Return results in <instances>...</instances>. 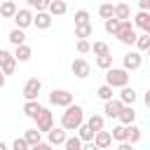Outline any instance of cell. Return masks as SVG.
<instances>
[{
    "instance_id": "obj_17",
    "label": "cell",
    "mask_w": 150,
    "mask_h": 150,
    "mask_svg": "<svg viewBox=\"0 0 150 150\" xmlns=\"http://www.w3.org/2000/svg\"><path fill=\"white\" fill-rule=\"evenodd\" d=\"M131 26L141 28L143 33H150V14H148V12H138V14L134 16V23H131Z\"/></svg>"
},
{
    "instance_id": "obj_18",
    "label": "cell",
    "mask_w": 150,
    "mask_h": 150,
    "mask_svg": "<svg viewBox=\"0 0 150 150\" xmlns=\"http://www.w3.org/2000/svg\"><path fill=\"white\" fill-rule=\"evenodd\" d=\"M120 124L122 127H129V124H134V120H136V110L131 108V105H124L122 110H120Z\"/></svg>"
},
{
    "instance_id": "obj_40",
    "label": "cell",
    "mask_w": 150,
    "mask_h": 150,
    "mask_svg": "<svg viewBox=\"0 0 150 150\" xmlns=\"http://www.w3.org/2000/svg\"><path fill=\"white\" fill-rule=\"evenodd\" d=\"M12 150H28V145H26V141H23V138H14Z\"/></svg>"
},
{
    "instance_id": "obj_1",
    "label": "cell",
    "mask_w": 150,
    "mask_h": 150,
    "mask_svg": "<svg viewBox=\"0 0 150 150\" xmlns=\"http://www.w3.org/2000/svg\"><path fill=\"white\" fill-rule=\"evenodd\" d=\"M80 124H84V110H82V105L73 103V105H68L66 112L61 115V129H63V131H77Z\"/></svg>"
},
{
    "instance_id": "obj_27",
    "label": "cell",
    "mask_w": 150,
    "mask_h": 150,
    "mask_svg": "<svg viewBox=\"0 0 150 150\" xmlns=\"http://www.w3.org/2000/svg\"><path fill=\"white\" fill-rule=\"evenodd\" d=\"M91 33H94V26H91V23L75 26V38H77V40H87V38H91Z\"/></svg>"
},
{
    "instance_id": "obj_15",
    "label": "cell",
    "mask_w": 150,
    "mask_h": 150,
    "mask_svg": "<svg viewBox=\"0 0 150 150\" xmlns=\"http://www.w3.org/2000/svg\"><path fill=\"white\" fill-rule=\"evenodd\" d=\"M47 14L49 16H61V14H66L68 12V5L63 2V0H52V2H47Z\"/></svg>"
},
{
    "instance_id": "obj_13",
    "label": "cell",
    "mask_w": 150,
    "mask_h": 150,
    "mask_svg": "<svg viewBox=\"0 0 150 150\" xmlns=\"http://www.w3.org/2000/svg\"><path fill=\"white\" fill-rule=\"evenodd\" d=\"M66 138H68V136H66V131H63L61 127H59V129H52V131L47 134V143H49L52 148H54V145H63Z\"/></svg>"
},
{
    "instance_id": "obj_4",
    "label": "cell",
    "mask_w": 150,
    "mask_h": 150,
    "mask_svg": "<svg viewBox=\"0 0 150 150\" xmlns=\"http://www.w3.org/2000/svg\"><path fill=\"white\" fill-rule=\"evenodd\" d=\"M49 103L56 108H68V105H73V94L68 89H54L49 94Z\"/></svg>"
},
{
    "instance_id": "obj_43",
    "label": "cell",
    "mask_w": 150,
    "mask_h": 150,
    "mask_svg": "<svg viewBox=\"0 0 150 150\" xmlns=\"http://www.w3.org/2000/svg\"><path fill=\"white\" fill-rule=\"evenodd\" d=\"M82 150H98L94 143H82Z\"/></svg>"
},
{
    "instance_id": "obj_34",
    "label": "cell",
    "mask_w": 150,
    "mask_h": 150,
    "mask_svg": "<svg viewBox=\"0 0 150 150\" xmlns=\"http://www.w3.org/2000/svg\"><path fill=\"white\" fill-rule=\"evenodd\" d=\"M96 96H98L101 101H110V98H112V89L105 87V84H101V87L96 89Z\"/></svg>"
},
{
    "instance_id": "obj_32",
    "label": "cell",
    "mask_w": 150,
    "mask_h": 150,
    "mask_svg": "<svg viewBox=\"0 0 150 150\" xmlns=\"http://www.w3.org/2000/svg\"><path fill=\"white\" fill-rule=\"evenodd\" d=\"M96 66L101 70H110L112 68V54H105V56H96Z\"/></svg>"
},
{
    "instance_id": "obj_33",
    "label": "cell",
    "mask_w": 150,
    "mask_h": 150,
    "mask_svg": "<svg viewBox=\"0 0 150 150\" xmlns=\"http://www.w3.org/2000/svg\"><path fill=\"white\" fill-rule=\"evenodd\" d=\"M82 23H91L87 9H77V12H75V26H82Z\"/></svg>"
},
{
    "instance_id": "obj_30",
    "label": "cell",
    "mask_w": 150,
    "mask_h": 150,
    "mask_svg": "<svg viewBox=\"0 0 150 150\" xmlns=\"http://www.w3.org/2000/svg\"><path fill=\"white\" fill-rule=\"evenodd\" d=\"M110 138H112V141H120V143H127V127H122V124L112 127V131H110Z\"/></svg>"
},
{
    "instance_id": "obj_29",
    "label": "cell",
    "mask_w": 150,
    "mask_h": 150,
    "mask_svg": "<svg viewBox=\"0 0 150 150\" xmlns=\"http://www.w3.org/2000/svg\"><path fill=\"white\" fill-rule=\"evenodd\" d=\"M77 138H80L82 143H91V141H94V131H89L87 124H80V127H77Z\"/></svg>"
},
{
    "instance_id": "obj_11",
    "label": "cell",
    "mask_w": 150,
    "mask_h": 150,
    "mask_svg": "<svg viewBox=\"0 0 150 150\" xmlns=\"http://www.w3.org/2000/svg\"><path fill=\"white\" fill-rule=\"evenodd\" d=\"M112 19H117V21H129V19H131V7H129L127 2L112 5Z\"/></svg>"
},
{
    "instance_id": "obj_42",
    "label": "cell",
    "mask_w": 150,
    "mask_h": 150,
    "mask_svg": "<svg viewBox=\"0 0 150 150\" xmlns=\"http://www.w3.org/2000/svg\"><path fill=\"white\" fill-rule=\"evenodd\" d=\"M138 7H141V12H148V9H150V0H141Z\"/></svg>"
},
{
    "instance_id": "obj_39",
    "label": "cell",
    "mask_w": 150,
    "mask_h": 150,
    "mask_svg": "<svg viewBox=\"0 0 150 150\" xmlns=\"http://www.w3.org/2000/svg\"><path fill=\"white\" fill-rule=\"evenodd\" d=\"M75 47H77V52H80V54H87V52L91 49L89 40H77V45H75Z\"/></svg>"
},
{
    "instance_id": "obj_45",
    "label": "cell",
    "mask_w": 150,
    "mask_h": 150,
    "mask_svg": "<svg viewBox=\"0 0 150 150\" xmlns=\"http://www.w3.org/2000/svg\"><path fill=\"white\" fill-rule=\"evenodd\" d=\"M2 87H5V75L0 73V89H2Z\"/></svg>"
},
{
    "instance_id": "obj_44",
    "label": "cell",
    "mask_w": 150,
    "mask_h": 150,
    "mask_svg": "<svg viewBox=\"0 0 150 150\" xmlns=\"http://www.w3.org/2000/svg\"><path fill=\"white\" fill-rule=\"evenodd\" d=\"M117 150H134V148H131L129 143H120V145H117Z\"/></svg>"
},
{
    "instance_id": "obj_24",
    "label": "cell",
    "mask_w": 150,
    "mask_h": 150,
    "mask_svg": "<svg viewBox=\"0 0 150 150\" xmlns=\"http://www.w3.org/2000/svg\"><path fill=\"white\" fill-rule=\"evenodd\" d=\"M84 124L89 127V131L98 134V131H103V115H89V120Z\"/></svg>"
},
{
    "instance_id": "obj_16",
    "label": "cell",
    "mask_w": 150,
    "mask_h": 150,
    "mask_svg": "<svg viewBox=\"0 0 150 150\" xmlns=\"http://www.w3.org/2000/svg\"><path fill=\"white\" fill-rule=\"evenodd\" d=\"M33 26H35L38 30H47V28L52 26V16H49L47 12H40V14H33Z\"/></svg>"
},
{
    "instance_id": "obj_23",
    "label": "cell",
    "mask_w": 150,
    "mask_h": 150,
    "mask_svg": "<svg viewBox=\"0 0 150 150\" xmlns=\"http://www.w3.org/2000/svg\"><path fill=\"white\" fill-rule=\"evenodd\" d=\"M12 56H14V61H21V63H23V61H28V59L33 56V49H30L28 45H21V47H16V49H14V54H12Z\"/></svg>"
},
{
    "instance_id": "obj_35",
    "label": "cell",
    "mask_w": 150,
    "mask_h": 150,
    "mask_svg": "<svg viewBox=\"0 0 150 150\" xmlns=\"http://www.w3.org/2000/svg\"><path fill=\"white\" fill-rule=\"evenodd\" d=\"M66 150H82V141L77 138V136H70V138H66Z\"/></svg>"
},
{
    "instance_id": "obj_2",
    "label": "cell",
    "mask_w": 150,
    "mask_h": 150,
    "mask_svg": "<svg viewBox=\"0 0 150 150\" xmlns=\"http://www.w3.org/2000/svg\"><path fill=\"white\" fill-rule=\"evenodd\" d=\"M105 87H110V89H124V87H129V73L122 70V68H110L105 73Z\"/></svg>"
},
{
    "instance_id": "obj_46",
    "label": "cell",
    "mask_w": 150,
    "mask_h": 150,
    "mask_svg": "<svg viewBox=\"0 0 150 150\" xmlns=\"http://www.w3.org/2000/svg\"><path fill=\"white\" fill-rule=\"evenodd\" d=\"M0 150H7V145H5V143H2V141H0Z\"/></svg>"
},
{
    "instance_id": "obj_31",
    "label": "cell",
    "mask_w": 150,
    "mask_h": 150,
    "mask_svg": "<svg viewBox=\"0 0 150 150\" xmlns=\"http://www.w3.org/2000/svg\"><path fill=\"white\" fill-rule=\"evenodd\" d=\"M89 52H94L96 56H105V54H110V47H108V42L98 40V42H94V45H91V49H89Z\"/></svg>"
},
{
    "instance_id": "obj_9",
    "label": "cell",
    "mask_w": 150,
    "mask_h": 150,
    "mask_svg": "<svg viewBox=\"0 0 150 150\" xmlns=\"http://www.w3.org/2000/svg\"><path fill=\"white\" fill-rule=\"evenodd\" d=\"M14 23H16V28H19V30H23V28L33 26V12H30L28 7L16 9V14H14Z\"/></svg>"
},
{
    "instance_id": "obj_7",
    "label": "cell",
    "mask_w": 150,
    "mask_h": 150,
    "mask_svg": "<svg viewBox=\"0 0 150 150\" xmlns=\"http://www.w3.org/2000/svg\"><path fill=\"white\" fill-rule=\"evenodd\" d=\"M122 63H124V68L122 70H138L141 66H143V54H138V52H127L124 54V59H122Z\"/></svg>"
},
{
    "instance_id": "obj_38",
    "label": "cell",
    "mask_w": 150,
    "mask_h": 150,
    "mask_svg": "<svg viewBox=\"0 0 150 150\" xmlns=\"http://www.w3.org/2000/svg\"><path fill=\"white\" fill-rule=\"evenodd\" d=\"M117 28H120V21H117V19H108V21H105V33L115 35V33H117Z\"/></svg>"
},
{
    "instance_id": "obj_5",
    "label": "cell",
    "mask_w": 150,
    "mask_h": 150,
    "mask_svg": "<svg viewBox=\"0 0 150 150\" xmlns=\"http://www.w3.org/2000/svg\"><path fill=\"white\" fill-rule=\"evenodd\" d=\"M35 129H38L40 134H42V131L49 134V131L54 129V115H52L49 108H42V110H40V115L35 117Z\"/></svg>"
},
{
    "instance_id": "obj_6",
    "label": "cell",
    "mask_w": 150,
    "mask_h": 150,
    "mask_svg": "<svg viewBox=\"0 0 150 150\" xmlns=\"http://www.w3.org/2000/svg\"><path fill=\"white\" fill-rule=\"evenodd\" d=\"M40 89H42V82H40L38 77L26 80V84H23V98H26V101H38Z\"/></svg>"
},
{
    "instance_id": "obj_22",
    "label": "cell",
    "mask_w": 150,
    "mask_h": 150,
    "mask_svg": "<svg viewBox=\"0 0 150 150\" xmlns=\"http://www.w3.org/2000/svg\"><path fill=\"white\" fill-rule=\"evenodd\" d=\"M7 40H9L14 47H21V45H26V33H23V30H19V28H12V30H9V35H7Z\"/></svg>"
},
{
    "instance_id": "obj_19",
    "label": "cell",
    "mask_w": 150,
    "mask_h": 150,
    "mask_svg": "<svg viewBox=\"0 0 150 150\" xmlns=\"http://www.w3.org/2000/svg\"><path fill=\"white\" fill-rule=\"evenodd\" d=\"M16 2H12V0H5V2H0V16L2 19H14V14H16Z\"/></svg>"
},
{
    "instance_id": "obj_28",
    "label": "cell",
    "mask_w": 150,
    "mask_h": 150,
    "mask_svg": "<svg viewBox=\"0 0 150 150\" xmlns=\"http://www.w3.org/2000/svg\"><path fill=\"white\" fill-rule=\"evenodd\" d=\"M134 45L138 47V54H141V52H148V49H150V33L136 35V42H134Z\"/></svg>"
},
{
    "instance_id": "obj_26",
    "label": "cell",
    "mask_w": 150,
    "mask_h": 150,
    "mask_svg": "<svg viewBox=\"0 0 150 150\" xmlns=\"http://www.w3.org/2000/svg\"><path fill=\"white\" fill-rule=\"evenodd\" d=\"M21 138L26 141V145H28V148H35L38 143H42V141H40V131H38V129H28Z\"/></svg>"
},
{
    "instance_id": "obj_10",
    "label": "cell",
    "mask_w": 150,
    "mask_h": 150,
    "mask_svg": "<svg viewBox=\"0 0 150 150\" xmlns=\"http://www.w3.org/2000/svg\"><path fill=\"white\" fill-rule=\"evenodd\" d=\"M14 68H16L14 56H12L7 49H0V73H2V75H12Z\"/></svg>"
},
{
    "instance_id": "obj_36",
    "label": "cell",
    "mask_w": 150,
    "mask_h": 150,
    "mask_svg": "<svg viewBox=\"0 0 150 150\" xmlns=\"http://www.w3.org/2000/svg\"><path fill=\"white\" fill-rule=\"evenodd\" d=\"M28 9H38V14H40L47 9V0H28Z\"/></svg>"
},
{
    "instance_id": "obj_21",
    "label": "cell",
    "mask_w": 150,
    "mask_h": 150,
    "mask_svg": "<svg viewBox=\"0 0 150 150\" xmlns=\"http://www.w3.org/2000/svg\"><path fill=\"white\" fill-rule=\"evenodd\" d=\"M40 110H42V105H40L38 101H26V103H23V115L30 117V120H35V117L40 115Z\"/></svg>"
},
{
    "instance_id": "obj_41",
    "label": "cell",
    "mask_w": 150,
    "mask_h": 150,
    "mask_svg": "<svg viewBox=\"0 0 150 150\" xmlns=\"http://www.w3.org/2000/svg\"><path fill=\"white\" fill-rule=\"evenodd\" d=\"M30 150H54V148H52L49 143H38V145H35V148H30Z\"/></svg>"
},
{
    "instance_id": "obj_25",
    "label": "cell",
    "mask_w": 150,
    "mask_h": 150,
    "mask_svg": "<svg viewBox=\"0 0 150 150\" xmlns=\"http://www.w3.org/2000/svg\"><path fill=\"white\" fill-rule=\"evenodd\" d=\"M141 136H143V134H141V129H138L136 124H129V127H127V143H129V145H136V143L141 141Z\"/></svg>"
},
{
    "instance_id": "obj_3",
    "label": "cell",
    "mask_w": 150,
    "mask_h": 150,
    "mask_svg": "<svg viewBox=\"0 0 150 150\" xmlns=\"http://www.w3.org/2000/svg\"><path fill=\"white\" fill-rule=\"evenodd\" d=\"M136 28L131 26V21H120V28H117V33H115V38L122 42V45H127V47H131L134 42H136Z\"/></svg>"
},
{
    "instance_id": "obj_8",
    "label": "cell",
    "mask_w": 150,
    "mask_h": 150,
    "mask_svg": "<svg viewBox=\"0 0 150 150\" xmlns=\"http://www.w3.org/2000/svg\"><path fill=\"white\" fill-rule=\"evenodd\" d=\"M70 70H73V75L75 77H80V80H84V77H89V73H91V66H89V61L87 59H75L73 63H70Z\"/></svg>"
},
{
    "instance_id": "obj_12",
    "label": "cell",
    "mask_w": 150,
    "mask_h": 150,
    "mask_svg": "<svg viewBox=\"0 0 150 150\" xmlns=\"http://www.w3.org/2000/svg\"><path fill=\"white\" fill-rule=\"evenodd\" d=\"M136 98H138V94H136V89H134V87H124V89L120 91V98H117V101H120L122 105H131V108H134V103H136Z\"/></svg>"
},
{
    "instance_id": "obj_20",
    "label": "cell",
    "mask_w": 150,
    "mask_h": 150,
    "mask_svg": "<svg viewBox=\"0 0 150 150\" xmlns=\"http://www.w3.org/2000/svg\"><path fill=\"white\" fill-rule=\"evenodd\" d=\"M124 105L117 101V98H110V101H105V108H103V112L108 115V117H120V110H122Z\"/></svg>"
},
{
    "instance_id": "obj_37",
    "label": "cell",
    "mask_w": 150,
    "mask_h": 150,
    "mask_svg": "<svg viewBox=\"0 0 150 150\" xmlns=\"http://www.w3.org/2000/svg\"><path fill=\"white\" fill-rule=\"evenodd\" d=\"M98 14H101V19H112V5H108V2H103L101 7H98Z\"/></svg>"
},
{
    "instance_id": "obj_14",
    "label": "cell",
    "mask_w": 150,
    "mask_h": 150,
    "mask_svg": "<svg viewBox=\"0 0 150 150\" xmlns=\"http://www.w3.org/2000/svg\"><path fill=\"white\" fill-rule=\"evenodd\" d=\"M98 150H105V148H110L112 145V138H110V131H98V134H94V141H91Z\"/></svg>"
}]
</instances>
